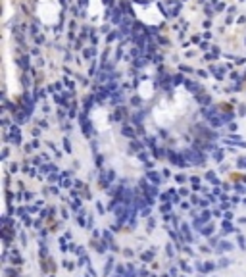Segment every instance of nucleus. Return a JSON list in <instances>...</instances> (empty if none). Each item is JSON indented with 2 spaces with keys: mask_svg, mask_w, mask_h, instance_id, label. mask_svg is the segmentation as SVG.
<instances>
[{
  "mask_svg": "<svg viewBox=\"0 0 246 277\" xmlns=\"http://www.w3.org/2000/svg\"><path fill=\"white\" fill-rule=\"evenodd\" d=\"M133 119L156 154L181 165L200 164L215 138L200 98L177 79L142 81Z\"/></svg>",
  "mask_w": 246,
  "mask_h": 277,
  "instance_id": "1",
  "label": "nucleus"
},
{
  "mask_svg": "<svg viewBox=\"0 0 246 277\" xmlns=\"http://www.w3.org/2000/svg\"><path fill=\"white\" fill-rule=\"evenodd\" d=\"M37 17L44 25H56L60 19V0H37Z\"/></svg>",
  "mask_w": 246,
  "mask_h": 277,
  "instance_id": "3",
  "label": "nucleus"
},
{
  "mask_svg": "<svg viewBox=\"0 0 246 277\" xmlns=\"http://www.w3.org/2000/svg\"><path fill=\"white\" fill-rule=\"evenodd\" d=\"M92 141L102 167L118 181L119 189L127 192L135 191L142 181V164L135 152L129 137L123 133L121 123L104 106L91 110Z\"/></svg>",
  "mask_w": 246,
  "mask_h": 277,
  "instance_id": "2",
  "label": "nucleus"
}]
</instances>
